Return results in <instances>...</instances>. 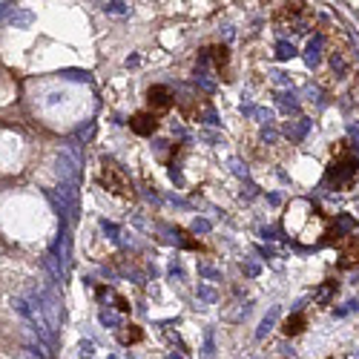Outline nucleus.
<instances>
[{
  "instance_id": "nucleus-1",
  "label": "nucleus",
  "mask_w": 359,
  "mask_h": 359,
  "mask_svg": "<svg viewBox=\"0 0 359 359\" xmlns=\"http://www.w3.org/2000/svg\"><path fill=\"white\" fill-rule=\"evenodd\" d=\"M359 172V155L351 149L348 141H339V149L334 152V161L328 164V181L336 190H351Z\"/></svg>"
},
{
  "instance_id": "nucleus-2",
  "label": "nucleus",
  "mask_w": 359,
  "mask_h": 359,
  "mask_svg": "<svg viewBox=\"0 0 359 359\" xmlns=\"http://www.w3.org/2000/svg\"><path fill=\"white\" fill-rule=\"evenodd\" d=\"M276 26L282 29H293V32H302L305 23H313V12L308 3H279L273 12Z\"/></svg>"
},
{
  "instance_id": "nucleus-3",
  "label": "nucleus",
  "mask_w": 359,
  "mask_h": 359,
  "mask_svg": "<svg viewBox=\"0 0 359 359\" xmlns=\"http://www.w3.org/2000/svg\"><path fill=\"white\" fill-rule=\"evenodd\" d=\"M101 184H104L112 195H118V198H132V181H129L127 172L118 167L112 158H104V161H101Z\"/></svg>"
},
{
  "instance_id": "nucleus-4",
  "label": "nucleus",
  "mask_w": 359,
  "mask_h": 359,
  "mask_svg": "<svg viewBox=\"0 0 359 359\" xmlns=\"http://www.w3.org/2000/svg\"><path fill=\"white\" fill-rule=\"evenodd\" d=\"M147 104H149V112H155V115H161V112H167L175 106V95H172V89L164 84H155L147 89Z\"/></svg>"
},
{
  "instance_id": "nucleus-5",
  "label": "nucleus",
  "mask_w": 359,
  "mask_h": 359,
  "mask_svg": "<svg viewBox=\"0 0 359 359\" xmlns=\"http://www.w3.org/2000/svg\"><path fill=\"white\" fill-rule=\"evenodd\" d=\"M339 250H342V267H359V233H351L345 239L336 241Z\"/></svg>"
},
{
  "instance_id": "nucleus-6",
  "label": "nucleus",
  "mask_w": 359,
  "mask_h": 359,
  "mask_svg": "<svg viewBox=\"0 0 359 359\" xmlns=\"http://www.w3.org/2000/svg\"><path fill=\"white\" fill-rule=\"evenodd\" d=\"M129 129H132L135 135H152V132L158 129V115H155V112H135V115L129 118Z\"/></svg>"
},
{
  "instance_id": "nucleus-7",
  "label": "nucleus",
  "mask_w": 359,
  "mask_h": 359,
  "mask_svg": "<svg viewBox=\"0 0 359 359\" xmlns=\"http://www.w3.org/2000/svg\"><path fill=\"white\" fill-rule=\"evenodd\" d=\"M305 322H308V319L302 316V313H296V316L285 319V325H282V334H285V336H296V334H302V331H305Z\"/></svg>"
},
{
  "instance_id": "nucleus-8",
  "label": "nucleus",
  "mask_w": 359,
  "mask_h": 359,
  "mask_svg": "<svg viewBox=\"0 0 359 359\" xmlns=\"http://www.w3.org/2000/svg\"><path fill=\"white\" fill-rule=\"evenodd\" d=\"M210 55H213V64H215V72H221L224 78H227V49L224 46H213L210 49Z\"/></svg>"
},
{
  "instance_id": "nucleus-9",
  "label": "nucleus",
  "mask_w": 359,
  "mask_h": 359,
  "mask_svg": "<svg viewBox=\"0 0 359 359\" xmlns=\"http://www.w3.org/2000/svg\"><path fill=\"white\" fill-rule=\"evenodd\" d=\"M141 336H144V334H141V328H138V325H127V331H121V334H118V339H121L124 345H135V342H141Z\"/></svg>"
}]
</instances>
